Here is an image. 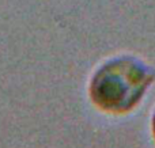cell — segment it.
I'll return each instance as SVG.
<instances>
[{
    "label": "cell",
    "instance_id": "6da1fadb",
    "mask_svg": "<svg viewBox=\"0 0 155 148\" xmlns=\"http://www.w3.org/2000/svg\"><path fill=\"white\" fill-rule=\"evenodd\" d=\"M154 80V72L134 57L106 63L94 75L90 86L93 101L109 111H127L143 97Z\"/></svg>",
    "mask_w": 155,
    "mask_h": 148
},
{
    "label": "cell",
    "instance_id": "7a4b0ae2",
    "mask_svg": "<svg viewBox=\"0 0 155 148\" xmlns=\"http://www.w3.org/2000/svg\"><path fill=\"white\" fill-rule=\"evenodd\" d=\"M153 127H154V133H155V114H154V120H153Z\"/></svg>",
    "mask_w": 155,
    "mask_h": 148
}]
</instances>
